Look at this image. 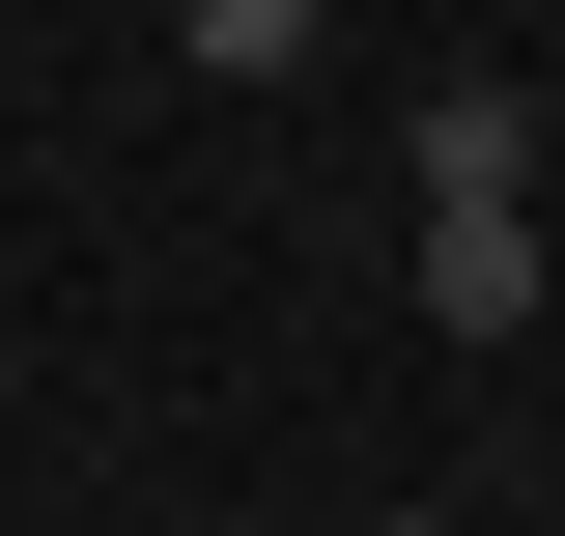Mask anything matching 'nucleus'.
<instances>
[{
    "label": "nucleus",
    "instance_id": "nucleus-3",
    "mask_svg": "<svg viewBox=\"0 0 565 536\" xmlns=\"http://www.w3.org/2000/svg\"><path fill=\"white\" fill-rule=\"evenodd\" d=\"M311 29H340V0H170V57H199V85H282Z\"/></svg>",
    "mask_w": 565,
    "mask_h": 536
},
{
    "label": "nucleus",
    "instance_id": "nucleus-2",
    "mask_svg": "<svg viewBox=\"0 0 565 536\" xmlns=\"http://www.w3.org/2000/svg\"><path fill=\"white\" fill-rule=\"evenodd\" d=\"M396 170H424V199H537V85H424Z\"/></svg>",
    "mask_w": 565,
    "mask_h": 536
},
{
    "label": "nucleus",
    "instance_id": "nucleus-1",
    "mask_svg": "<svg viewBox=\"0 0 565 536\" xmlns=\"http://www.w3.org/2000/svg\"><path fill=\"white\" fill-rule=\"evenodd\" d=\"M424 339H537V199H424Z\"/></svg>",
    "mask_w": 565,
    "mask_h": 536
}]
</instances>
